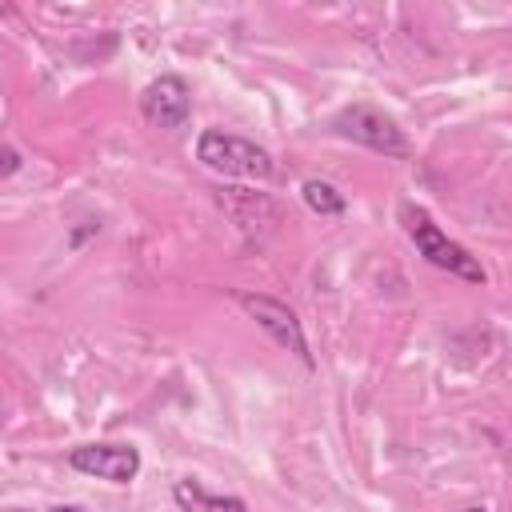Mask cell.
<instances>
[{
  "label": "cell",
  "mask_w": 512,
  "mask_h": 512,
  "mask_svg": "<svg viewBox=\"0 0 512 512\" xmlns=\"http://www.w3.org/2000/svg\"><path fill=\"white\" fill-rule=\"evenodd\" d=\"M400 220H404V228H408L416 252H420L428 264H436V268H444V272H452V276H460V280L484 284V268H480V260H476L464 244L448 240V236L432 224V216H428L424 208H416V204H400Z\"/></svg>",
  "instance_id": "obj_1"
},
{
  "label": "cell",
  "mask_w": 512,
  "mask_h": 512,
  "mask_svg": "<svg viewBox=\"0 0 512 512\" xmlns=\"http://www.w3.org/2000/svg\"><path fill=\"white\" fill-rule=\"evenodd\" d=\"M196 156L204 168H212L220 176H244V180H268L272 176V156L260 144L232 136V132H220V128L200 132Z\"/></svg>",
  "instance_id": "obj_2"
},
{
  "label": "cell",
  "mask_w": 512,
  "mask_h": 512,
  "mask_svg": "<svg viewBox=\"0 0 512 512\" xmlns=\"http://www.w3.org/2000/svg\"><path fill=\"white\" fill-rule=\"evenodd\" d=\"M332 132L344 136V140H352V144H364V148H372V152L396 156V160H404V156L412 152V148H408V136L396 128V120L384 116V112L372 108V104H348V108H340V112L332 116Z\"/></svg>",
  "instance_id": "obj_3"
},
{
  "label": "cell",
  "mask_w": 512,
  "mask_h": 512,
  "mask_svg": "<svg viewBox=\"0 0 512 512\" xmlns=\"http://www.w3.org/2000/svg\"><path fill=\"white\" fill-rule=\"evenodd\" d=\"M236 304H240L284 352H292V356H300L304 364H312L304 328H300V320H296V312H292L288 304H280V300H272V296H260V292H236Z\"/></svg>",
  "instance_id": "obj_4"
},
{
  "label": "cell",
  "mask_w": 512,
  "mask_h": 512,
  "mask_svg": "<svg viewBox=\"0 0 512 512\" xmlns=\"http://www.w3.org/2000/svg\"><path fill=\"white\" fill-rule=\"evenodd\" d=\"M140 112H144V120L152 128L176 132L192 116V92H188V84L180 76H160L140 92Z\"/></svg>",
  "instance_id": "obj_5"
},
{
  "label": "cell",
  "mask_w": 512,
  "mask_h": 512,
  "mask_svg": "<svg viewBox=\"0 0 512 512\" xmlns=\"http://www.w3.org/2000/svg\"><path fill=\"white\" fill-rule=\"evenodd\" d=\"M68 464L84 476H100L112 484H128L140 472V452L132 444H80L68 452Z\"/></svg>",
  "instance_id": "obj_6"
},
{
  "label": "cell",
  "mask_w": 512,
  "mask_h": 512,
  "mask_svg": "<svg viewBox=\"0 0 512 512\" xmlns=\"http://www.w3.org/2000/svg\"><path fill=\"white\" fill-rule=\"evenodd\" d=\"M172 500H176L184 512H248V504H244L240 496L208 492V488H204V484H196V480H176Z\"/></svg>",
  "instance_id": "obj_7"
},
{
  "label": "cell",
  "mask_w": 512,
  "mask_h": 512,
  "mask_svg": "<svg viewBox=\"0 0 512 512\" xmlns=\"http://www.w3.org/2000/svg\"><path fill=\"white\" fill-rule=\"evenodd\" d=\"M300 196H304V204H308L316 216H340V212H344V196H340L328 180H304Z\"/></svg>",
  "instance_id": "obj_8"
},
{
  "label": "cell",
  "mask_w": 512,
  "mask_h": 512,
  "mask_svg": "<svg viewBox=\"0 0 512 512\" xmlns=\"http://www.w3.org/2000/svg\"><path fill=\"white\" fill-rule=\"evenodd\" d=\"M52 512H84V508H72V504H60V508H52Z\"/></svg>",
  "instance_id": "obj_9"
},
{
  "label": "cell",
  "mask_w": 512,
  "mask_h": 512,
  "mask_svg": "<svg viewBox=\"0 0 512 512\" xmlns=\"http://www.w3.org/2000/svg\"><path fill=\"white\" fill-rule=\"evenodd\" d=\"M464 512H488V508H464Z\"/></svg>",
  "instance_id": "obj_10"
}]
</instances>
